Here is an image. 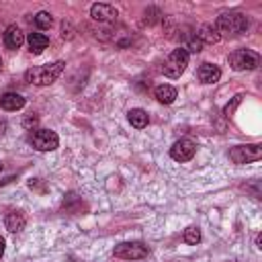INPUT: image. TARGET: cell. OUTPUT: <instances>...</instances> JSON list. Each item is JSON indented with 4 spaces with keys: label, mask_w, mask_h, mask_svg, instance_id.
I'll return each mask as SVG.
<instances>
[{
    "label": "cell",
    "mask_w": 262,
    "mask_h": 262,
    "mask_svg": "<svg viewBox=\"0 0 262 262\" xmlns=\"http://www.w3.org/2000/svg\"><path fill=\"white\" fill-rule=\"evenodd\" d=\"M194 151H196L194 141H192V139H186V137L178 139V141L170 147V156H172V160H176V162H188V160H192Z\"/></svg>",
    "instance_id": "obj_8"
},
{
    "label": "cell",
    "mask_w": 262,
    "mask_h": 262,
    "mask_svg": "<svg viewBox=\"0 0 262 262\" xmlns=\"http://www.w3.org/2000/svg\"><path fill=\"white\" fill-rule=\"evenodd\" d=\"M4 129H6V123H4V121H0V135L4 133Z\"/></svg>",
    "instance_id": "obj_24"
},
{
    "label": "cell",
    "mask_w": 262,
    "mask_h": 262,
    "mask_svg": "<svg viewBox=\"0 0 262 262\" xmlns=\"http://www.w3.org/2000/svg\"><path fill=\"white\" fill-rule=\"evenodd\" d=\"M0 68H2V59H0Z\"/></svg>",
    "instance_id": "obj_26"
},
{
    "label": "cell",
    "mask_w": 262,
    "mask_h": 262,
    "mask_svg": "<svg viewBox=\"0 0 262 262\" xmlns=\"http://www.w3.org/2000/svg\"><path fill=\"white\" fill-rule=\"evenodd\" d=\"M115 258H123V260H139L147 256V246H143L141 242H123L119 246H115Z\"/></svg>",
    "instance_id": "obj_7"
},
{
    "label": "cell",
    "mask_w": 262,
    "mask_h": 262,
    "mask_svg": "<svg viewBox=\"0 0 262 262\" xmlns=\"http://www.w3.org/2000/svg\"><path fill=\"white\" fill-rule=\"evenodd\" d=\"M258 63H260V57H258V53L252 51V49H235L233 53H229V66H231L235 72L254 70Z\"/></svg>",
    "instance_id": "obj_5"
},
{
    "label": "cell",
    "mask_w": 262,
    "mask_h": 262,
    "mask_svg": "<svg viewBox=\"0 0 262 262\" xmlns=\"http://www.w3.org/2000/svg\"><path fill=\"white\" fill-rule=\"evenodd\" d=\"M37 123H39V117H37V115H27V117L23 119V127H25V129H33Z\"/></svg>",
    "instance_id": "obj_21"
},
{
    "label": "cell",
    "mask_w": 262,
    "mask_h": 262,
    "mask_svg": "<svg viewBox=\"0 0 262 262\" xmlns=\"http://www.w3.org/2000/svg\"><path fill=\"white\" fill-rule=\"evenodd\" d=\"M154 94H156V98L162 104H172L174 98H176V88L174 86H168V84H160V86H156Z\"/></svg>",
    "instance_id": "obj_15"
},
{
    "label": "cell",
    "mask_w": 262,
    "mask_h": 262,
    "mask_svg": "<svg viewBox=\"0 0 262 262\" xmlns=\"http://www.w3.org/2000/svg\"><path fill=\"white\" fill-rule=\"evenodd\" d=\"M25 223H27V217H25L23 211H10V213H6V217H4V225H6V229H8L10 233L20 231V229L25 227Z\"/></svg>",
    "instance_id": "obj_11"
},
{
    "label": "cell",
    "mask_w": 262,
    "mask_h": 262,
    "mask_svg": "<svg viewBox=\"0 0 262 262\" xmlns=\"http://www.w3.org/2000/svg\"><path fill=\"white\" fill-rule=\"evenodd\" d=\"M63 61H53V63H43V66H35V68H29L25 72V80L29 84H35V86H49L53 84L59 74L63 72Z\"/></svg>",
    "instance_id": "obj_2"
},
{
    "label": "cell",
    "mask_w": 262,
    "mask_h": 262,
    "mask_svg": "<svg viewBox=\"0 0 262 262\" xmlns=\"http://www.w3.org/2000/svg\"><path fill=\"white\" fill-rule=\"evenodd\" d=\"M196 76H199V80H201L203 84H215V82L221 78V70H219L215 63H201Z\"/></svg>",
    "instance_id": "obj_10"
},
{
    "label": "cell",
    "mask_w": 262,
    "mask_h": 262,
    "mask_svg": "<svg viewBox=\"0 0 262 262\" xmlns=\"http://www.w3.org/2000/svg\"><path fill=\"white\" fill-rule=\"evenodd\" d=\"M117 8L111 6V4H104V2H98V4H92L90 8V16L94 20H100V23H111L117 18Z\"/></svg>",
    "instance_id": "obj_9"
},
{
    "label": "cell",
    "mask_w": 262,
    "mask_h": 262,
    "mask_svg": "<svg viewBox=\"0 0 262 262\" xmlns=\"http://www.w3.org/2000/svg\"><path fill=\"white\" fill-rule=\"evenodd\" d=\"M184 49H186V51H192V53H199V51L203 49V43H201V41H199V39L194 37V39H190L188 47H184Z\"/></svg>",
    "instance_id": "obj_22"
},
{
    "label": "cell",
    "mask_w": 262,
    "mask_h": 262,
    "mask_svg": "<svg viewBox=\"0 0 262 262\" xmlns=\"http://www.w3.org/2000/svg\"><path fill=\"white\" fill-rule=\"evenodd\" d=\"M31 145L39 151H53L57 145H59V137L55 131L51 129H35L31 133Z\"/></svg>",
    "instance_id": "obj_6"
},
{
    "label": "cell",
    "mask_w": 262,
    "mask_h": 262,
    "mask_svg": "<svg viewBox=\"0 0 262 262\" xmlns=\"http://www.w3.org/2000/svg\"><path fill=\"white\" fill-rule=\"evenodd\" d=\"M2 168H4V166H2V164H0V172H2Z\"/></svg>",
    "instance_id": "obj_25"
},
{
    "label": "cell",
    "mask_w": 262,
    "mask_h": 262,
    "mask_svg": "<svg viewBox=\"0 0 262 262\" xmlns=\"http://www.w3.org/2000/svg\"><path fill=\"white\" fill-rule=\"evenodd\" d=\"M196 39L205 45H213V43H217L221 37H219V33H217V29L213 27V25H201L199 27V31H196Z\"/></svg>",
    "instance_id": "obj_14"
},
{
    "label": "cell",
    "mask_w": 262,
    "mask_h": 262,
    "mask_svg": "<svg viewBox=\"0 0 262 262\" xmlns=\"http://www.w3.org/2000/svg\"><path fill=\"white\" fill-rule=\"evenodd\" d=\"M239 102H242V96H239V94H237V96H233V100H231V104H227V106L223 108V113H225L227 117H231V115H233V111H235V106H237Z\"/></svg>",
    "instance_id": "obj_20"
},
{
    "label": "cell",
    "mask_w": 262,
    "mask_h": 262,
    "mask_svg": "<svg viewBox=\"0 0 262 262\" xmlns=\"http://www.w3.org/2000/svg\"><path fill=\"white\" fill-rule=\"evenodd\" d=\"M184 242H186V244H196V242H201V231H199V227H194V225L186 227V229H184Z\"/></svg>",
    "instance_id": "obj_19"
},
{
    "label": "cell",
    "mask_w": 262,
    "mask_h": 262,
    "mask_svg": "<svg viewBox=\"0 0 262 262\" xmlns=\"http://www.w3.org/2000/svg\"><path fill=\"white\" fill-rule=\"evenodd\" d=\"M47 45H49V37L47 35H43V33H31L29 35V47H31V51L35 55H39Z\"/></svg>",
    "instance_id": "obj_16"
},
{
    "label": "cell",
    "mask_w": 262,
    "mask_h": 262,
    "mask_svg": "<svg viewBox=\"0 0 262 262\" xmlns=\"http://www.w3.org/2000/svg\"><path fill=\"white\" fill-rule=\"evenodd\" d=\"M248 16L237 12V10H229V12H223L217 16V23H215V29L219 33V37H237L242 35L246 29H248Z\"/></svg>",
    "instance_id": "obj_1"
},
{
    "label": "cell",
    "mask_w": 262,
    "mask_h": 262,
    "mask_svg": "<svg viewBox=\"0 0 262 262\" xmlns=\"http://www.w3.org/2000/svg\"><path fill=\"white\" fill-rule=\"evenodd\" d=\"M0 106L4 111H18V108L25 106V98L16 92H6V94L0 96Z\"/></svg>",
    "instance_id": "obj_13"
},
{
    "label": "cell",
    "mask_w": 262,
    "mask_h": 262,
    "mask_svg": "<svg viewBox=\"0 0 262 262\" xmlns=\"http://www.w3.org/2000/svg\"><path fill=\"white\" fill-rule=\"evenodd\" d=\"M186 66H188V51L184 47H178L168 55V59L164 61L162 72L168 78H180V74L186 70Z\"/></svg>",
    "instance_id": "obj_3"
},
{
    "label": "cell",
    "mask_w": 262,
    "mask_h": 262,
    "mask_svg": "<svg viewBox=\"0 0 262 262\" xmlns=\"http://www.w3.org/2000/svg\"><path fill=\"white\" fill-rule=\"evenodd\" d=\"M35 25H37L39 29H49V27L53 25V18H51V14H49V12L41 10V12H37V14H35Z\"/></svg>",
    "instance_id": "obj_18"
},
{
    "label": "cell",
    "mask_w": 262,
    "mask_h": 262,
    "mask_svg": "<svg viewBox=\"0 0 262 262\" xmlns=\"http://www.w3.org/2000/svg\"><path fill=\"white\" fill-rule=\"evenodd\" d=\"M4 43H6L8 49H18V47L25 43L23 31H20L16 25H10V27L6 29V33H4Z\"/></svg>",
    "instance_id": "obj_12"
},
{
    "label": "cell",
    "mask_w": 262,
    "mask_h": 262,
    "mask_svg": "<svg viewBox=\"0 0 262 262\" xmlns=\"http://www.w3.org/2000/svg\"><path fill=\"white\" fill-rule=\"evenodd\" d=\"M2 254H4V239L0 237V258H2Z\"/></svg>",
    "instance_id": "obj_23"
},
{
    "label": "cell",
    "mask_w": 262,
    "mask_h": 262,
    "mask_svg": "<svg viewBox=\"0 0 262 262\" xmlns=\"http://www.w3.org/2000/svg\"><path fill=\"white\" fill-rule=\"evenodd\" d=\"M260 158H262V147L258 143L235 145L229 149V160L233 164H250V162H258Z\"/></svg>",
    "instance_id": "obj_4"
},
{
    "label": "cell",
    "mask_w": 262,
    "mask_h": 262,
    "mask_svg": "<svg viewBox=\"0 0 262 262\" xmlns=\"http://www.w3.org/2000/svg\"><path fill=\"white\" fill-rule=\"evenodd\" d=\"M147 121H149V117H147L145 111H141V108H131V111H129V123H131L135 129H143V127L147 125Z\"/></svg>",
    "instance_id": "obj_17"
}]
</instances>
